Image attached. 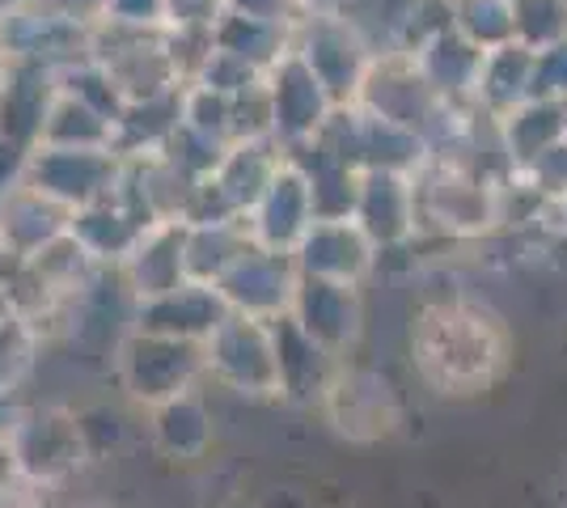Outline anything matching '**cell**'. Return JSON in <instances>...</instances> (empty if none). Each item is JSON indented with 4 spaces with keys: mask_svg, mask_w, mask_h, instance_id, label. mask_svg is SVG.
I'll return each mask as SVG.
<instances>
[{
    "mask_svg": "<svg viewBox=\"0 0 567 508\" xmlns=\"http://www.w3.org/2000/svg\"><path fill=\"white\" fill-rule=\"evenodd\" d=\"M352 220L360 234L381 250L406 246L420 234V212H415V174L399 169H364L355 187Z\"/></svg>",
    "mask_w": 567,
    "mask_h": 508,
    "instance_id": "cell-13",
    "label": "cell"
},
{
    "mask_svg": "<svg viewBox=\"0 0 567 508\" xmlns=\"http://www.w3.org/2000/svg\"><path fill=\"white\" fill-rule=\"evenodd\" d=\"M225 13H241V18H259V22L297 25L306 18L301 0H225Z\"/></svg>",
    "mask_w": 567,
    "mask_h": 508,
    "instance_id": "cell-40",
    "label": "cell"
},
{
    "mask_svg": "<svg viewBox=\"0 0 567 508\" xmlns=\"http://www.w3.org/2000/svg\"><path fill=\"white\" fill-rule=\"evenodd\" d=\"M504 178V174H499ZM487 174L427 157L424 169L415 174V212L420 229L432 225L450 238H478L487 229H496V183Z\"/></svg>",
    "mask_w": 567,
    "mask_h": 508,
    "instance_id": "cell-3",
    "label": "cell"
},
{
    "mask_svg": "<svg viewBox=\"0 0 567 508\" xmlns=\"http://www.w3.org/2000/svg\"><path fill=\"white\" fill-rule=\"evenodd\" d=\"M76 428H81L90 462H102L123 440V415L111 407H85V412H76Z\"/></svg>",
    "mask_w": 567,
    "mask_h": 508,
    "instance_id": "cell-37",
    "label": "cell"
},
{
    "mask_svg": "<svg viewBox=\"0 0 567 508\" xmlns=\"http://www.w3.org/2000/svg\"><path fill=\"white\" fill-rule=\"evenodd\" d=\"M204 377L220 382L246 398H280V377H276V348H271V326L259 318L225 314L216 331L204 343Z\"/></svg>",
    "mask_w": 567,
    "mask_h": 508,
    "instance_id": "cell-6",
    "label": "cell"
},
{
    "mask_svg": "<svg viewBox=\"0 0 567 508\" xmlns=\"http://www.w3.org/2000/svg\"><path fill=\"white\" fill-rule=\"evenodd\" d=\"M297 280H301V271L292 263V255L250 246V250L216 280V292H220V301L229 305V314L276 322V318L288 314Z\"/></svg>",
    "mask_w": 567,
    "mask_h": 508,
    "instance_id": "cell-11",
    "label": "cell"
},
{
    "mask_svg": "<svg viewBox=\"0 0 567 508\" xmlns=\"http://www.w3.org/2000/svg\"><path fill=\"white\" fill-rule=\"evenodd\" d=\"M292 30L297 25L259 22V18H241V13H220L213 25V48L234 51L246 64H255L259 73H267L284 51H292Z\"/></svg>",
    "mask_w": 567,
    "mask_h": 508,
    "instance_id": "cell-28",
    "label": "cell"
},
{
    "mask_svg": "<svg viewBox=\"0 0 567 508\" xmlns=\"http://www.w3.org/2000/svg\"><path fill=\"white\" fill-rule=\"evenodd\" d=\"M225 314H229V305L220 301L216 284H195V280H183L178 289L132 301V326H127V331L204 343Z\"/></svg>",
    "mask_w": 567,
    "mask_h": 508,
    "instance_id": "cell-14",
    "label": "cell"
},
{
    "mask_svg": "<svg viewBox=\"0 0 567 508\" xmlns=\"http://www.w3.org/2000/svg\"><path fill=\"white\" fill-rule=\"evenodd\" d=\"M69 208L13 178L0 191V255L13 263H30L34 255H43L51 242L69 234Z\"/></svg>",
    "mask_w": 567,
    "mask_h": 508,
    "instance_id": "cell-17",
    "label": "cell"
},
{
    "mask_svg": "<svg viewBox=\"0 0 567 508\" xmlns=\"http://www.w3.org/2000/svg\"><path fill=\"white\" fill-rule=\"evenodd\" d=\"M520 178L543 195L546 204H564L567 199V141H555L550 148H543L525 169H517Z\"/></svg>",
    "mask_w": 567,
    "mask_h": 508,
    "instance_id": "cell-35",
    "label": "cell"
},
{
    "mask_svg": "<svg viewBox=\"0 0 567 508\" xmlns=\"http://www.w3.org/2000/svg\"><path fill=\"white\" fill-rule=\"evenodd\" d=\"M178 111H183V85L157 97H141V102H123L111 132V148L118 157H153L169 145L174 127H178Z\"/></svg>",
    "mask_w": 567,
    "mask_h": 508,
    "instance_id": "cell-24",
    "label": "cell"
},
{
    "mask_svg": "<svg viewBox=\"0 0 567 508\" xmlns=\"http://www.w3.org/2000/svg\"><path fill=\"white\" fill-rule=\"evenodd\" d=\"M267 102H271V141L288 148L306 145L322 132L327 115L334 111L331 94L318 85V76L297 60V51H284L280 60L262 76Z\"/></svg>",
    "mask_w": 567,
    "mask_h": 508,
    "instance_id": "cell-10",
    "label": "cell"
},
{
    "mask_svg": "<svg viewBox=\"0 0 567 508\" xmlns=\"http://www.w3.org/2000/svg\"><path fill=\"white\" fill-rule=\"evenodd\" d=\"M415 64V73L424 76V85L450 106H471L474 111V76L483 64V51L466 43L457 30H436L427 43L406 55Z\"/></svg>",
    "mask_w": 567,
    "mask_h": 508,
    "instance_id": "cell-20",
    "label": "cell"
},
{
    "mask_svg": "<svg viewBox=\"0 0 567 508\" xmlns=\"http://www.w3.org/2000/svg\"><path fill=\"white\" fill-rule=\"evenodd\" d=\"M564 141H567V102H564Z\"/></svg>",
    "mask_w": 567,
    "mask_h": 508,
    "instance_id": "cell-44",
    "label": "cell"
},
{
    "mask_svg": "<svg viewBox=\"0 0 567 508\" xmlns=\"http://www.w3.org/2000/svg\"><path fill=\"white\" fill-rule=\"evenodd\" d=\"M51 94H55V69L0 60V153L22 162L39 145Z\"/></svg>",
    "mask_w": 567,
    "mask_h": 508,
    "instance_id": "cell-16",
    "label": "cell"
},
{
    "mask_svg": "<svg viewBox=\"0 0 567 508\" xmlns=\"http://www.w3.org/2000/svg\"><path fill=\"white\" fill-rule=\"evenodd\" d=\"M309 225H313V208H309L306 178H301V169L284 157L276 178L267 183V191L259 195V204L246 217L250 242L262 246V250L292 255V246L301 242V234H306Z\"/></svg>",
    "mask_w": 567,
    "mask_h": 508,
    "instance_id": "cell-18",
    "label": "cell"
},
{
    "mask_svg": "<svg viewBox=\"0 0 567 508\" xmlns=\"http://www.w3.org/2000/svg\"><path fill=\"white\" fill-rule=\"evenodd\" d=\"M111 132L115 123L97 115L94 106L76 102L72 94H51V106L39 127V145H60V148H111Z\"/></svg>",
    "mask_w": 567,
    "mask_h": 508,
    "instance_id": "cell-29",
    "label": "cell"
},
{
    "mask_svg": "<svg viewBox=\"0 0 567 508\" xmlns=\"http://www.w3.org/2000/svg\"><path fill=\"white\" fill-rule=\"evenodd\" d=\"M318 407L327 412L334 433L348 436V440H360V445L390 436L402 419V403L394 386L373 369H348V364H339L331 373Z\"/></svg>",
    "mask_w": 567,
    "mask_h": 508,
    "instance_id": "cell-9",
    "label": "cell"
},
{
    "mask_svg": "<svg viewBox=\"0 0 567 508\" xmlns=\"http://www.w3.org/2000/svg\"><path fill=\"white\" fill-rule=\"evenodd\" d=\"M529 97H538V102H567V39L534 51Z\"/></svg>",
    "mask_w": 567,
    "mask_h": 508,
    "instance_id": "cell-36",
    "label": "cell"
},
{
    "mask_svg": "<svg viewBox=\"0 0 567 508\" xmlns=\"http://www.w3.org/2000/svg\"><path fill=\"white\" fill-rule=\"evenodd\" d=\"M348 4H352V0H301L306 18L309 13H348Z\"/></svg>",
    "mask_w": 567,
    "mask_h": 508,
    "instance_id": "cell-42",
    "label": "cell"
},
{
    "mask_svg": "<svg viewBox=\"0 0 567 508\" xmlns=\"http://www.w3.org/2000/svg\"><path fill=\"white\" fill-rule=\"evenodd\" d=\"M496 123V145L499 157L508 169H525L543 148H550L555 141H564V102H520L508 115H499Z\"/></svg>",
    "mask_w": 567,
    "mask_h": 508,
    "instance_id": "cell-25",
    "label": "cell"
},
{
    "mask_svg": "<svg viewBox=\"0 0 567 508\" xmlns=\"http://www.w3.org/2000/svg\"><path fill=\"white\" fill-rule=\"evenodd\" d=\"M144 229H148V225H144L115 191L106 195V199H94V204L76 208L69 220V238L90 255L94 267L123 263V259L132 255V246L141 242Z\"/></svg>",
    "mask_w": 567,
    "mask_h": 508,
    "instance_id": "cell-21",
    "label": "cell"
},
{
    "mask_svg": "<svg viewBox=\"0 0 567 508\" xmlns=\"http://www.w3.org/2000/svg\"><path fill=\"white\" fill-rule=\"evenodd\" d=\"M567 39V0H513V43L543 51Z\"/></svg>",
    "mask_w": 567,
    "mask_h": 508,
    "instance_id": "cell-33",
    "label": "cell"
},
{
    "mask_svg": "<svg viewBox=\"0 0 567 508\" xmlns=\"http://www.w3.org/2000/svg\"><path fill=\"white\" fill-rule=\"evenodd\" d=\"M43 331L18 310H0V403H9L30 382L39 364Z\"/></svg>",
    "mask_w": 567,
    "mask_h": 508,
    "instance_id": "cell-30",
    "label": "cell"
},
{
    "mask_svg": "<svg viewBox=\"0 0 567 508\" xmlns=\"http://www.w3.org/2000/svg\"><path fill=\"white\" fill-rule=\"evenodd\" d=\"M250 246L255 242H250L246 220H204V225H187L183 271H187V280H195V284H216Z\"/></svg>",
    "mask_w": 567,
    "mask_h": 508,
    "instance_id": "cell-27",
    "label": "cell"
},
{
    "mask_svg": "<svg viewBox=\"0 0 567 508\" xmlns=\"http://www.w3.org/2000/svg\"><path fill=\"white\" fill-rule=\"evenodd\" d=\"M9 4H13V0H0V18H4V13H9Z\"/></svg>",
    "mask_w": 567,
    "mask_h": 508,
    "instance_id": "cell-43",
    "label": "cell"
},
{
    "mask_svg": "<svg viewBox=\"0 0 567 508\" xmlns=\"http://www.w3.org/2000/svg\"><path fill=\"white\" fill-rule=\"evenodd\" d=\"M411 364L436 394H483L513 364V331L483 301H432L411 326Z\"/></svg>",
    "mask_w": 567,
    "mask_h": 508,
    "instance_id": "cell-1",
    "label": "cell"
},
{
    "mask_svg": "<svg viewBox=\"0 0 567 508\" xmlns=\"http://www.w3.org/2000/svg\"><path fill=\"white\" fill-rule=\"evenodd\" d=\"M123 157L115 148H60V145H34L22 157L18 183L34 187L39 195L55 199L60 208H85L94 199H106L115 191Z\"/></svg>",
    "mask_w": 567,
    "mask_h": 508,
    "instance_id": "cell-7",
    "label": "cell"
},
{
    "mask_svg": "<svg viewBox=\"0 0 567 508\" xmlns=\"http://www.w3.org/2000/svg\"><path fill=\"white\" fill-rule=\"evenodd\" d=\"M271 326V348H276V377H280V398L292 403H318L322 390L331 382V373L339 369V361H331L313 339L284 314Z\"/></svg>",
    "mask_w": 567,
    "mask_h": 508,
    "instance_id": "cell-22",
    "label": "cell"
},
{
    "mask_svg": "<svg viewBox=\"0 0 567 508\" xmlns=\"http://www.w3.org/2000/svg\"><path fill=\"white\" fill-rule=\"evenodd\" d=\"M90 55V25L55 13L43 0H13L0 18V60L64 69Z\"/></svg>",
    "mask_w": 567,
    "mask_h": 508,
    "instance_id": "cell-8",
    "label": "cell"
},
{
    "mask_svg": "<svg viewBox=\"0 0 567 508\" xmlns=\"http://www.w3.org/2000/svg\"><path fill=\"white\" fill-rule=\"evenodd\" d=\"M102 22L162 30L166 25V0H106L102 4Z\"/></svg>",
    "mask_w": 567,
    "mask_h": 508,
    "instance_id": "cell-39",
    "label": "cell"
},
{
    "mask_svg": "<svg viewBox=\"0 0 567 508\" xmlns=\"http://www.w3.org/2000/svg\"><path fill=\"white\" fill-rule=\"evenodd\" d=\"M148 436L157 445V454H166L174 462H199L216 440L213 428V412L204 403L199 390H183L166 403L148 407Z\"/></svg>",
    "mask_w": 567,
    "mask_h": 508,
    "instance_id": "cell-23",
    "label": "cell"
},
{
    "mask_svg": "<svg viewBox=\"0 0 567 508\" xmlns=\"http://www.w3.org/2000/svg\"><path fill=\"white\" fill-rule=\"evenodd\" d=\"M292 263L309 280H334V284H360L373 263L378 246L360 234V225L348 220H313L301 242L292 246Z\"/></svg>",
    "mask_w": 567,
    "mask_h": 508,
    "instance_id": "cell-15",
    "label": "cell"
},
{
    "mask_svg": "<svg viewBox=\"0 0 567 508\" xmlns=\"http://www.w3.org/2000/svg\"><path fill=\"white\" fill-rule=\"evenodd\" d=\"M262 76L255 64H246L241 55H234V51H220V48H208L204 51V60L190 69V85H204V90H213V94H225V97H237L246 94L250 85H259Z\"/></svg>",
    "mask_w": 567,
    "mask_h": 508,
    "instance_id": "cell-34",
    "label": "cell"
},
{
    "mask_svg": "<svg viewBox=\"0 0 567 508\" xmlns=\"http://www.w3.org/2000/svg\"><path fill=\"white\" fill-rule=\"evenodd\" d=\"M445 4H450V25L478 51L513 43V0H445Z\"/></svg>",
    "mask_w": 567,
    "mask_h": 508,
    "instance_id": "cell-31",
    "label": "cell"
},
{
    "mask_svg": "<svg viewBox=\"0 0 567 508\" xmlns=\"http://www.w3.org/2000/svg\"><path fill=\"white\" fill-rule=\"evenodd\" d=\"M183 242H187V220H157L141 234L132 255L115 267L118 284L127 289L132 301L157 297V292L178 289L187 280L183 271Z\"/></svg>",
    "mask_w": 567,
    "mask_h": 508,
    "instance_id": "cell-19",
    "label": "cell"
},
{
    "mask_svg": "<svg viewBox=\"0 0 567 508\" xmlns=\"http://www.w3.org/2000/svg\"><path fill=\"white\" fill-rule=\"evenodd\" d=\"M220 13H225V0H166V30L213 34Z\"/></svg>",
    "mask_w": 567,
    "mask_h": 508,
    "instance_id": "cell-38",
    "label": "cell"
},
{
    "mask_svg": "<svg viewBox=\"0 0 567 508\" xmlns=\"http://www.w3.org/2000/svg\"><path fill=\"white\" fill-rule=\"evenodd\" d=\"M292 51L318 76V85L331 94V102H352L360 81L373 64V39L343 13H309L292 30Z\"/></svg>",
    "mask_w": 567,
    "mask_h": 508,
    "instance_id": "cell-5",
    "label": "cell"
},
{
    "mask_svg": "<svg viewBox=\"0 0 567 508\" xmlns=\"http://www.w3.org/2000/svg\"><path fill=\"white\" fill-rule=\"evenodd\" d=\"M0 458L25 487H60L90 462L85 440L69 407H30L18 412L0 433Z\"/></svg>",
    "mask_w": 567,
    "mask_h": 508,
    "instance_id": "cell-2",
    "label": "cell"
},
{
    "mask_svg": "<svg viewBox=\"0 0 567 508\" xmlns=\"http://www.w3.org/2000/svg\"><path fill=\"white\" fill-rule=\"evenodd\" d=\"M115 377L132 403L157 407L174 394L199 386L204 352H199V343H187V339L127 331L115 348Z\"/></svg>",
    "mask_w": 567,
    "mask_h": 508,
    "instance_id": "cell-4",
    "label": "cell"
},
{
    "mask_svg": "<svg viewBox=\"0 0 567 508\" xmlns=\"http://www.w3.org/2000/svg\"><path fill=\"white\" fill-rule=\"evenodd\" d=\"M288 318L306 331L331 361L343 364V356L355 348L364 331V305H360V284H334V280H297Z\"/></svg>",
    "mask_w": 567,
    "mask_h": 508,
    "instance_id": "cell-12",
    "label": "cell"
},
{
    "mask_svg": "<svg viewBox=\"0 0 567 508\" xmlns=\"http://www.w3.org/2000/svg\"><path fill=\"white\" fill-rule=\"evenodd\" d=\"M43 4H51L55 13H64L72 22L94 25V22H102V4H106V0H43Z\"/></svg>",
    "mask_w": 567,
    "mask_h": 508,
    "instance_id": "cell-41",
    "label": "cell"
},
{
    "mask_svg": "<svg viewBox=\"0 0 567 508\" xmlns=\"http://www.w3.org/2000/svg\"><path fill=\"white\" fill-rule=\"evenodd\" d=\"M55 90L60 94H72L76 102H85V106H94L97 115H106V120L115 123L118 111H123V94L115 90V81L111 73L90 60V55H81V60H72L64 69H55Z\"/></svg>",
    "mask_w": 567,
    "mask_h": 508,
    "instance_id": "cell-32",
    "label": "cell"
},
{
    "mask_svg": "<svg viewBox=\"0 0 567 508\" xmlns=\"http://www.w3.org/2000/svg\"><path fill=\"white\" fill-rule=\"evenodd\" d=\"M529 76H534V51L520 43H504V48L483 51V64L474 76V111L499 120L513 106L529 102Z\"/></svg>",
    "mask_w": 567,
    "mask_h": 508,
    "instance_id": "cell-26",
    "label": "cell"
}]
</instances>
